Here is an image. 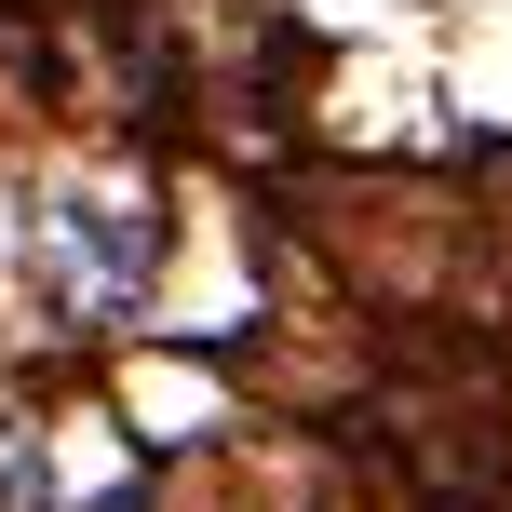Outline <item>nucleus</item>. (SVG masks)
<instances>
[{
    "instance_id": "nucleus-1",
    "label": "nucleus",
    "mask_w": 512,
    "mask_h": 512,
    "mask_svg": "<svg viewBox=\"0 0 512 512\" xmlns=\"http://www.w3.org/2000/svg\"><path fill=\"white\" fill-rule=\"evenodd\" d=\"M14 270H27V297H41L54 324H108V310H135L162 283V216L68 176V189H41V203L14 216Z\"/></svg>"
},
{
    "instance_id": "nucleus-2",
    "label": "nucleus",
    "mask_w": 512,
    "mask_h": 512,
    "mask_svg": "<svg viewBox=\"0 0 512 512\" xmlns=\"http://www.w3.org/2000/svg\"><path fill=\"white\" fill-rule=\"evenodd\" d=\"M0 512H149V486L122 472V486L81 499L68 472H54V445H41V432H27V418H0Z\"/></svg>"
}]
</instances>
